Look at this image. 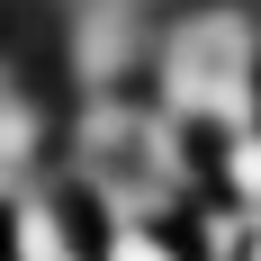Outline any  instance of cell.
Listing matches in <instances>:
<instances>
[{"instance_id": "obj_1", "label": "cell", "mask_w": 261, "mask_h": 261, "mask_svg": "<svg viewBox=\"0 0 261 261\" xmlns=\"http://www.w3.org/2000/svg\"><path fill=\"white\" fill-rule=\"evenodd\" d=\"M99 261H198V252L180 243V225H108Z\"/></svg>"}]
</instances>
